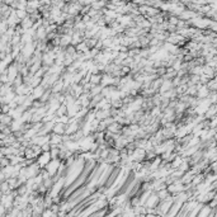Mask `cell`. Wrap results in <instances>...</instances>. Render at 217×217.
Listing matches in <instances>:
<instances>
[{
	"instance_id": "cell-5",
	"label": "cell",
	"mask_w": 217,
	"mask_h": 217,
	"mask_svg": "<svg viewBox=\"0 0 217 217\" xmlns=\"http://www.w3.org/2000/svg\"><path fill=\"white\" fill-rule=\"evenodd\" d=\"M199 211H201V212H198V213H197L198 216H201V217L208 216V215H210V211H211V207H210V206H202Z\"/></svg>"
},
{
	"instance_id": "cell-7",
	"label": "cell",
	"mask_w": 217,
	"mask_h": 217,
	"mask_svg": "<svg viewBox=\"0 0 217 217\" xmlns=\"http://www.w3.org/2000/svg\"><path fill=\"white\" fill-rule=\"evenodd\" d=\"M64 88V81L62 80H60V81H57L56 84H55V87L52 88V92L53 93H57V92H60V90H61Z\"/></svg>"
},
{
	"instance_id": "cell-4",
	"label": "cell",
	"mask_w": 217,
	"mask_h": 217,
	"mask_svg": "<svg viewBox=\"0 0 217 217\" xmlns=\"http://www.w3.org/2000/svg\"><path fill=\"white\" fill-rule=\"evenodd\" d=\"M65 128H66V126L64 123H60V122H56V124L52 127V131L53 133H57V135H62L65 133Z\"/></svg>"
},
{
	"instance_id": "cell-6",
	"label": "cell",
	"mask_w": 217,
	"mask_h": 217,
	"mask_svg": "<svg viewBox=\"0 0 217 217\" xmlns=\"http://www.w3.org/2000/svg\"><path fill=\"white\" fill-rule=\"evenodd\" d=\"M16 14H17V17L21 19V21L28 16V13L26 12V9H16Z\"/></svg>"
},
{
	"instance_id": "cell-3",
	"label": "cell",
	"mask_w": 217,
	"mask_h": 217,
	"mask_svg": "<svg viewBox=\"0 0 217 217\" xmlns=\"http://www.w3.org/2000/svg\"><path fill=\"white\" fill-rule=\"evenodd\" d=\"M21 27L24 29V32H26L27 29L32 28V27H33V22H32V19L27 16L26 18H24V19H22V21H21Z\"/></svg>"
},
{
	"instance_id": "cell-1",
	"label": "cell",
	"mask_w": 217,
	"mask_h": 217,
	"mask_svg": "<svg viewBox=\"0 0 217 217\" xmlns=\"http://www.w3.org/2000/svg\"><path fill=\"white\" fill-rule=\"evenodd\" d=\"M60 160L56 158V159H53V160H50L48 163L46 164V166H44V169H46L47 171H48V174L50 175H55L56 174V171L59 170V166H60Z\"/></svg>"
},
{
	"instance_id": "cell-2",
	"label": "cell",
	"mask_w": 217,
	"mask_h": 217,
	"mask_svg": "<svg viewBox=\"0 0 217 217\" xmlns=\"http://www.w3.org/2000/svg\"><path fill=\"white\" fill-rule=\"evenodd\" d=\"M51 160V155H50V151H42L38 156V160H37V164L39 165V168H44L46 164Z\"/></svg>"
}]
</instances>
